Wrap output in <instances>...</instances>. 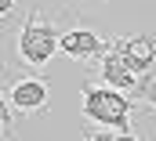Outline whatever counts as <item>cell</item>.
<instances>
[{
    "label": "cell",
    "mask_w": 156,
    "mask_h": 141,
    "mask_svg": "<svg viewBox=\"0 0 156 141\" xmlns=\"http://www.w3.org/2000/svg\"><path fill=\"white\" fill-rule=\"evenodd\" d=\"M11 51L18 65H26V72H44L58 54V15L29 7L22 22L11 29Z\"/></svg>",
    "instance_id": "6da1fadb"
},
{
    "label": "cell",
    "mask_w": 156,
    "mask_h": 141,
    "mask_svg": "<svg viewBox=\"0 0 156 141\" xmlns=\"http://www.w3.org/2000/svg\"><path fill=\"white\" fill-rule=\"evenodd\" d=\"M109 47H113V36H109V29H105L102 22L87 18L76 7H66V11L58 15V51H62L66 58L91 65V62H98Z\"/></svg>",
    "instance_id": "7a4b0ae2"
},
{
    "label": "cell",
    "mask_w": 156,
    "mask_h": 141,
    "mask_svg": "<svg viewBox=\"0 0 156 141\" xmlns=\"http://www.w3.org/2000/svg\"><path fill=\"white\" fill-rule=\"evenodd\" d=\"M80 108H83V116H87L94 127L127 130V127H131V112H134L138 105H134L127 94L105 87V83L83 80V87H80Z\"/></svg>",
    "instance_id": "3957f363"
},
{
    "label": "cell",
    "mask_w": 156,
    "mask_h": 141,
    "mask_svg": "<svg viewBox=\"0 0 156 141\" xmlns=\"http://www.w3.org/2000/svg\"><path fill=\"white\" fill-rule=\"evenodd\" d=\"M4 101L18 116H44L51 105V83L40 72H15L4 87Z\"/></svg>",
    "instance_id": "277c9868"
},
{
    "label": "cell",
    "mask_w": 156,
    "mask_h": 141,
    "mask_svg": "<svg viewBox=\"0 0 156 141\" xmlns=\"http://www.w3.org/2000/svg\"><path fill=\"white\" fill-rule=\"evenodd\" d=\"M113 47L123 58V65L134 72L138 80L156 76V33H127V36H113Z\"/></svg>",
    "instance_id": "5b68a950"
},
{
    "label": "cell",
    "mask_w": 156,
    "mask_h": 141,
    "mask_svg": "<svg viewBox=\"0 0 156 141\" xmlns=\"http://www.w3.org/2000/svg\"><path fill=\"white\" fill-rule=\"evenodd\" d=\"M91 65H94V72H91L94 83H105V87H113L120 94H127V98H131V94L138 91V83H142L134 72L123 65V58L116 54V47H109V51H105L98 62H91Z\"/></svg>",
    "instance_id": "8992f818"
},
{
    "label": "cell",
    "mask_w": 156,
    "mask_h": 141,
    "mask_svg": "<svg viewBox=\"0 0 156 141\" xmlns=\"http://www.w3.org/2000/svg\"><path fill=\"white\" fill-rule=\"evenodd\" d=\"M26 15V0H0V33L15 29Z\"/></svg>",
    "instance_id": "52a82bcc"
},
{
    "label": "cell",
    "mask_w": 156,
    "mask_h": 141,
    "mask_svg": "<svg viewBox=\"0 0 156 141\" xmlns=\"http://www.w3.org/2000/svg\"><path fill=\"white\" fill-rule=\"evenodd\" d=\"M131 101H134V105H149V108H156V76H145V80H142V83H138V91H134V94H131Z\"/></svg>",
    "instance_id": "ba28073f"
},
{
    "label": "cell",
    "mask_w": 156,
    "mask_h": 141,
    "mask_svg": "<svg viewBox=\"0 0 156 141\" xmlns=\"http://www.w3.org/2000/svg\"><path fill=\"white\" fill-rule=\"evenodd\" d=\"M80 141H116V130H109V127H87L83 134H80Z\"/></svg>",
    "instance_id": "9c48e42d"
},
{
    "label": "cell",
    "mask_w": 156,
    "mask_h": 141,
    "mask_svg": "<svg viewBox=\"0 0 156 141\" xmlns=\"http://www.w3.org/2000/svg\"><path fill=\"white\" fill-rule=\"evenodd\" d=\"M116 141H149V130L138 134L134 127H127V130H116Z\"/></svg>",
    "instance_id": "30bf717a"
},
{
    "label": "cell",
    "mask_w": 156,
    "mask_h": 141,
    "mask_svg": "<svg viewBox=\"0 0 156 141\" xmlns=\"http://www.w3.org/2000/svg\"><path fill=\"white\" fill-rule=\"evenodd\" d=\"M0 141H18V134H11V130H7V127L0 123Z\"/></svg>",
    "instance_id": "8fae6325"
},
{
    "label": "cell",
    "mask_w": 156,
    "mask_h": 141,
    "mask_svg": "<svg viewBox=\"0 0 156 141\" xmlns=\"http://www.w3.org/2000/svg\"><path fill=\"white\" fill-rule=\"evenodd\" d=\"M87 4H109V0H87Z\"/></svg>",
    "instance_id": "7c38bea8"
}]
</instances>
